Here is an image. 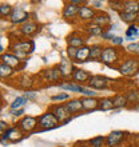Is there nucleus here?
<instances>
[{
    "label": "nucleus",
    "mask_w": 139,
    "mask_h": 147,
    "mask_svg": "<svg viewBox=\"0 0 139 147\" xmlns=\"http://www.w3.org/2000/svg\"><path fill=\"white\" fill-rule=\"evenodd\" d=\"M9 52L15 54L18 58L27 62V58L35 51V40L34 39H18V40H11L9 43Z\"/></svg>",
    "instance_id": "obj_1"
},
{
    "label": "nucleus",
    "mask_w": 139,
    "mask_h": 147,
    "mask_svg": "<svg viewBox=\"0 0 139 147\" xmlns=\"http://www.w3.org/2000/svg\"><path fill=\"white\" fill-rule=\"evenodd\" d=\"M122 55H124V51L120 50L119 47H115L112 44H104L101 63H103L104 66L111 67V68L116 70V67L119 66V63L124 59L122 58Z\"/></svg>",
    "instance_id": "obj_2"
},
{
    "label": "nucleus",
    "mask_w": 139,
    "mask_h": 147,
    "mask_svg": "<svg viewBox=\"0 0 139 147\" xmlns=\"http://www.w3.org/2000/svg\"><path fill=\"white\" fill-rule=\"evenodd\" d=\"M116 71L124 78H134L139 72V58L126 56L116 67Z\"/></svg>",
    "instance_id": "obj_3"
},
{
    "label": "nucleus",
    "mask_w": 139,
    "mask_h": 147,
    "mask_svg": "<svg viewBox=\"0 0 139 147\" xmlns=\"http://www.w3.org/2000/svg\"><path fill=\"white\" fill-rule=\"evenodd\" d=\"M39 78H40V82H44V83H47L48 86H52V84L58 86V84H60L63 80L62 72L59 70L58 64L42 70V72L39 74Z\"/></svg>",
    "instance_id": "obj_4"
},
{
    "label": "nucleus",
    "mask_w": 139,
    "mask_h": 147,
    "mask_svg": "<svg viewBox=\"0 0 139 147\" xmlns=\"http://www.w3.org/2000/svg\"><path fill=\"white\" fill-rule=\"evenodd\" d=\"M38 123H39L38 132L50 131V130H54V128H58L59 126H62L60 122L56 119V116L48 110L46 112H43L42 115L38 118Z\"/></svg>",
    "instance_id": "obj_5"
},
{
    "label": "nucleus",
    "mask_w": 139,
    "mask_h": 147,
    "mask_svg": "<svg viewBox=\"0 0 139 147\" xmlns=\"http://www.w3.org/2000/svg\"><path fill=\"white\" fill-rule=\"evenodd\" d=\"M128 132L123 130H112L106 136V147H122L123 143H127Z\"/></svg>",
    "instance_id": "obj_6"
},
{
    "label": "nucleus",
    "mask_w": 139,
    "mask_h": 147,
    "mask_svg": "<svg viewBox=\"0 0 139 147\" xmlns=\"http://www.w3.org/2000/svg\"><path fill=\"white\" fill-rule=\"evenodd\" d=\"M48 111H51L52 114H54L55 116H56V119L60 122V124H67L71 122V119H72V115L68 112V110L66 109V106H64V103H52V105L48 106Z\"/></svg>",
    "instance_id": "obj_7"
},
{
    "label": "nucleus",
    "mask_w": 139,
    "mask_h": 147,
    "mask_svg": "<svg viewBox=\"0 0 139 147\" xmlns=\"http://www.w3.org/2000/svg\"><path fill=\"white\" fill-rule=\"evenodd\" d=\"M66 42H67V46L80 48V47L88 44V36L83 32V30H74V31H71L67 35Z\"/></svg>",
    "instance_id": "obj_8"
},
{
    "label": "nucleus",
    "mask_w": 139,
    "mask_h": 147,
    "mask_svg": "<svg viewBox=\"0 0 139 147\" xmlns=\"http://www.w3.org/2000/svg\"><path fill=\"white\" fill-rule=\"evenodd\" d=\"M112 84H114V79H111V78L106 76V75H94L91 76V79H90L88 84H87V87L88 88H92V90H108L111 88Z\"/></svg>",
    "instance_id": "obj_9"
},
{
    "label": "nucleus",
    "mask_w": 139,
    "mask_h": 147,
    "mask_svg": "<svg viewBox=\"0 0 139 147\" xmlns=\"http://www.w3.org/2000/svg\"><path fill=\"white\" fill-rule=\"evenodd\" d=\"M16 126L24 132V134H32V132L38 131L39 123H38V118L32 115H24L23 118L18 119Z\"/></svg>",
    "instance_id": "obj_10"
},
{
    "label": "nucleus",
    "mask_w": 139,
    "mask_h": 147,
    "mask_svg": "<svg viewBox=\"0 0 139 147\" xmlns=\"http://www.w3.org/2000/svg\"><path fill=\"white\" fill-rule=\"evenodd\" d=\"M1 63H4V64L9 66L11 68H13L16 72L23 71L24 68H26V64H27V62L22 60L20 58H18L15 54H12V52H9V51L1 54Z\"/></svg>",
    "instance_id": "obj_11"
},
{
    "label": "nucleus",
    "mask_w": 139,
    "mask_h": 147,
    "mask_svg": "<svg viewBox=\"0 0 139 147\" xmlns=\"http://www.w3.org/2000/svg\"><path fill=\"white\" fill-rule=\"evenodd\" d=\"M30 20H31V12L26 11L22 7H13V11H12L8 22L12 26H23L24 23H27Z\"/></svg>",
    "instance_id": "obj_12"
},
{
    "label": "nucleus",
    "mask_w": 139,
    "mask_h": 147,
    "mask_svg": "<svg viewBox=\"0 0 139 147\" xmlns=\"http://www.w3.org/2000/svg\"><path fill=\"white\" fill-rule=\"evenodd\" d=\"M42 30V26H39L35 20H30L27 23H24L23 26H20L18 28L19 31V35L24 39H32L35 35H38Z\"/></svg>",
    "instance_id": "obj_13"
},
{
    "label": "nucleus",
    "mask_w": 139,
    "mask_h": 147,
    "mask_svg": "<svg viewBox=\"0 0 139 147\" xmlns=\"http://www.w3.org/2000/svg\"><path fill=\"white\" fill-rule=\"evenodd\" d=\"M79 8L80 7H76V5H72L71 3L66 1L64 5H63V9H62V18L63 20H66L67 23L72 24H78V15H79Z\"/></svg>",
    "instance_id": "obj_14"
},
{
    "label": "nucleus",
    "mask_w": 139,
    "mask_h": 147,
    "mask_svg": "<svg viewBox=\"0 0 139 147\" xmlns=\"http://www.w3.org/2000/svg\"><path fill=\"white\" fill-rule=\"evenodd\" d=\"M59 66V70H60V72H62V76H63V80H67V79H71L74 75V72H75V70H76L78 67L75 66V63L72 62V60H70L67 56H62L60 58V60H59L58 63ZM68 82V80H67Z\"/></svg>",
    "instance_id": "obj_15"
},
{
    "label": "nucleus",
    "mask_w": 139,
    "mask_h": 147,
    "mask_svg": "<svg viewBox=\"0 0 139 147\" xmlns=\"http://www.w3.org/2000/svg\"><path fill=\"white\" fill-rule=\"evenodd\" d=\"M1 136H3L4 139H7L8 142H11V143H16V142H20L22 139H24L26 134L16 124H13V126H9V128H7L1 134Z\"/></svg>",
    "instance_id": "obj_16"
},
{
    "label": "nucleus",
    "mask_w": 139,
    "mask_h": 147,
    "mask_svg": "<svg viewBox=\"0 0 139 147\" xmlns=\"http://www.w3.org/2000/svg\"><path fill=\"white\" fill-rule=\"evenodd\" d=\"M13 80H15V86H18V88L24 90V91H31L32 87L35 86V76L28 75V74H19Z\"/></svg>",
    "instance_id": "obj_17"
},
{
    "label": "nucleus",
    "mask_w": 139,
    "mask_h": 147,
    "mask_svg": "<svg viewBox=\"0 0 139 147\" xmlns=\"http://www.w3.org/2000/svg\"><path fill=\"white\" fill-rule=\"evenodd\" d=\"M98 12L94 9L91 5H88V4H86V5H83V7L79 8V15H78V22L79 23H82V26L83 24H87V23H91L94 20V18L96 16Z\"/></svg>",
    "instance_id": "obj_18"
},
{
    "label": "nucleus",
    "mask_w": 139,
    "mask_h": 147,
    "mask_svg": "<svg viewBox=\"0 0 139 147\" xmlns=\"http://www.w3.org/2000/svg\"><path fill=\"white\" fill-rule=\"evenodd\" d=\"M91 76H92V74L90 72V71L78 67L76 70H75V72H74L72 78H71V82L76 83V84H80V86H87Z\"/></svg>",
    "instance_id": "obj_19"
},
{
    "label": "nucleus",
    "mask_w": 139,
    "mask_h": 147,
    "mask_svg": "<svg viewBox=\"0 0 139 147\" xmlns=\"http://www.w3.org/2000/svg\"><path fill=\"white\" fill-rule=\"evenodd\" d=\"M82 30H83V32H84L88 38H102V35L107 31L106 28L101 27V26H98V24L92 23V22H91V23H87V24H83V26H82Z\"/></svg>",
    "instance_id": "obj_20"
},
{
    "label": "nucleus",
    "mask_w": 139,
    "mask_h": 147,
    "mask_svg": "<svg viewBox=\"0 0 139 147\" xmlns=\"http://www.w3.org/2000/svg\"><path fill=\"white\" fill-rule=\"evenodd\" d=\"M80 100L84 112L88 114V112L98 111V107H99V98L98 96H82Z\"/></svg>",
    "instance_id": "obj_21"
},
{
    "label": "nucleus",
    "mask_w": 139,
    "mask_h": 147,
    "mask_svg": "<svg viewBox=\"0 0 139 147\" xmlns=\"http://www.w3.org/2000/svg\"><path fill=\"white\" fill-rule=\"evenodd\" d=\"M64 106L72 116H78L79 112L83 111V105H82L80 98H71L70 100L64 102Z\"/></svg>",
    "instance_id": "obj_22"
},
{
    "label": "nucleus",
    "mask_w": 139,
    "mask_h": 147,
    "mask_svg": "<svg viewBox=\"0 0 139 147\" xmlns=\"http://www.w3.org/2000/svg\"><path fill=\"white\" fill-rule=\"evenodd\" d=\"M92 23L98 24V26H101V27H103V28L107 30V28L112 24V20H111V16L108 15L106 11H99L96 13V16L94 18Z\"/></svg>",
    "instance_id": "obj_23"
},
{
    "label": "nucleus",
    "mask_w": 139,
    "mask_h": 147,
    "mask_svg": "<svg viewBox=\"0 0 139 147\" xmlns=\"http://www.w3.org/2000/svg\"><path fill=\"white\" fill-rule=\"evenodd\" d=\"M103 43H94L90 46V62H101L103 54Z\"/></svg>",
    "instance_id": "obj_24"
},
{
    "label": "nucleus",
    "mask_w": 139,
    "mask_h": 147,
    "mask_svg": "<svg viewBox=\"0 0 139 147\" xmlns=\"http://www.w3.org/2000/svg\"><path fill=\"white\" fill-rule=\"evenodd\" d=\"M88 62H90V44H87V46L78 48V54L74 63L75 64H84V63Z\"/></svg>",
    "instance_id": "obj_25"
},
{
    "label": "nucleus",
    "mask_w": 139,
    "mask_h": 147,
    "mask_svg": "<svg viewBox=\"0 0 139 147\" xmlns=\"http://www.w3.org/2000/svg\"><path fill=\"white\" fill-rule=\"evenodd\" d=\"M59 88L64 90V91H70V92H76V94H80L86 90L87 86H80V84H76V83H72L71 80L68 82H62L60 84H58Z\"/></svg>",
    "instance_id": "obj_26"
},
{
    "label": "nucleus",
    "mask_w": 139,
    "mask_h": 147,
    "mask_svg": "<svg viewBox=\"0 0 139 147\" xmlns=\"http://www.w3.org/2000/svg\"><path fill=\"white\" fill-rule=\"evenodd\" d=\"M112 99H114V107H115V110L128 109V107H130L127 98H126V94L118 92V94H115V95L112 96Z\"/></svg>",
    "instance_id": "obj_27"
},
{
    "label": "nucleus",
    "mask_w": 139,
    "mask_h": 147,
    "mask_svg": "<svg viewBox=\"0 0 139 147\" xmlns=\"http://www.w3.org/2000/svg\"><path fill=\"white\" fill-rule=\"evenodd\" d=\"M98 110H99V111H112V110H115L112 96L99 98V107H98Z\"/></svg>",
    "instance_id": "obj_28"
},
{
    "label": "nucleus",
    "mask_w": 139,
    "mask_h": 147,
    "mask_svg": "<svg viewBox=\"0 0 139 147\" xmlns=\"http://www.w3.org/2000/svg\"><path fill=\"white\" fill-rule=\"evenodd\" d=\"M138 36H139V26L138 24H131V26H128V27L126 28V31H124V39H127V40H130L131 43H134Z\"/></svg>",
    "instance_id": "obj_29"
},
{
    "label": "nucleus",
    "mask_w": 139,
    "mask_h": 147,
    "mask_svg": "<svg viewBox=\"0 0 139 147\" xmlns=\"http://www.w3.org/2000/svg\"><path fill=\"white\" fill-rule=\"evenodd\" d=\"M16 75V71L13 68H11L9 66L4 64V63H0V78L3 80H8V79H12V78Z\"/></svg>",
    "instance_id": "obj_30"
},
{
    "label": "nucleus",
    "mask_w": 139,
    "mask_h": 147,
    "mask_svg": "<svg viewBox=\"0 0 139 147\" xmlns=\"http://www.w3.org/2000/svg\"><path fill=\"white\" fill-rule=\"evenodd\" d=\"M123 11L139 15V0H124Z\"/></svg>",
    "instance_id": "obj_31"
},
{
    "label": "nucleus",
    "mask_w": 139,
    "mask_h": 147,
    "mask_svg": "<svg viewBox=\"0 0 139 147\" xmlns=\"http://www.w3.org/2000/svg\"><path fill=\"white\" fill-rule=\"evenodd\" d=\"M28 99L27 98H24L23 95H20V96H16L13 99V102H11V105H9V110H22L24 109L28 103Z\"/></svg>",
    "instance_id": "obj_32"
},
{
    "label": "nucleus",
    "mask_w": 139,
    "mask_h": 147,
    "mask_svg": "<svg viewBox=\"0 0 139 147\" xmlns=\"http://www.w3.org/2000/svg\"><path fill=\"white\" fill-rule=\"evenodd\" d=\"M124 94H126V98H127L130 107H132V106H135V105H138L139 103V90L131 88V90H128L127 92H124ZM130 107H128V109H130Z\"/></svg>",
    "instance_id": "obj_33"
},
{
    "label": "nucleus",
    "mask_w": 139,
    "mask_h": 147,
    "mask_svg": "<svg viewBox=\"0 0 139 147\" xmlns=\"http://www.w3.org/2000/svg\"><path fill=\"white\" fill-rule=\"evenodd\" d=\"M12 11H13V5H11L9 3H4L1 1L0 3V18L1 19H9Z\"/></svg>",
    "instance_id": "obj_34"
},
{
    "label": "nucleus",
    "mask_w": 139,
    "mask_h": 147,
    "mask_svg": "<svg viewBox=\"0 0 139 147\" xmlns=\"http://www.w3.org/2000/svg\"><path fill=\"white\" fill-rule=\"evenodd\" d=\"M119 19L123 22V23H126L127 26H131V24H136V18H138V15H135V13H130V12H120L119 15Z\"/></svg>",
    "instance_id": "obj_35"
},
{
    "label": "nucleus",
    "mask_w": 139,
    "mask_h": 147,
    "mask_svg": "<svg viewBox=\"0 0 139 147\" xmlns=\"http://www.w3.org/2000/svg\"><path fill=\"white\" fill-rule=\"evenodd\" d=\"M108 4V8L115 11L118 15L120 12H123V8H124V0H108L107 1Z\"/></svg>",
    "instance_id": "obj_36"
},
{
    "label": "nucleus",
    "mask_w": 139,
    "mask_h": 147,
    "mask_svg": "<svg viewBox=\"0 0 139 147\" xmlns=\"http://www.w3.org/2000/svg\"><path fill=\"white\" fill-rule=\"evenodd\" d=\"M90 147H106V136L103 135H96L88 139Z\"/></svg>",
    "instance_id": "obj_37"
},
{
    "label": "nucleus",
    "mask_w": 139,
    "mask_h": 147,
    "mask_svg": "<svg viewBox=\"0 0 139 147\" xmlns=\"http://www.w3.org/2000/svg\"><path fill=\"white\" fill-rule=\"evenodd\" d=\"M124 54H128L130 56H136V58H139V42L130 43V44L124 48Z\"/></svg>",
    "instance_id": "obj_38"
},
{
    "label": "nucleus",
    "mask_w": 139,
    "mask_h": 147,
    "mask_svg": "<svg viewBox=\"0 0 139 147\" xmlns=\"http://www.w3.org/2000/svg\"><path fill=\"white\" fill-rule=\"evenodd\" d=\"M71 99V96H70V94L67 92H59L56 94V95H52L51 96V102H55V103H59V102H67Z\"/></svg>",
    "instance_id": "obj_39"
},
{
    "label": "nucleus",
    "mask_w": 139,
    "mask_h": 147,
    "mask_svg": "<svg viewBox=\"0 0 139 147\" xmlns=\"http://www.w3.org/2000/svg\"><path fill=\"white\" fill-rule=\"evenodd\" d=\"M76 54H78V48H75V47H70L67 46L66 48V56L70 59V60H75V58H76Z\"/></svg>",
    "instance_id": "obj_40"
},
{
    "label": "nucleus",
    "mask_w": 139,
    "mask_h": 147,
    "mask_svg": "<svg viewBox=\"0 0 139 147\" xmlns=\"http://www.w3.org/2000/svg\"><path fill=\"white\" fill-rule=\"evenodd\" d=\"M88 5H91L95 11L99 12V11H103L104 1H102V0H91V1H88Z\"/></svg>",
    "instance_id": "obj_41"
},
{
    "label": "nucleus",
    "mask_w": 139,
    "mask_h": 147,
    "mask_svg": "<svg viewBox=\"0 0 139 147\" xmlns=\"http://www.w3.org/2000/svg\"><path fill=\"white\" fill-rule=\"evenodd\" d=\"M9 114H11L13 118H23L26 115V110L22 109V110H9Z\"/></svg>",
    "instance_id": "obj_42"
},
{
    "label": "nucleus",
    "mask_w": 139,
    "mask_h": 147,
    "mask_svg": "<svg viewBox=\"0 0 139 147\" xmlns=\"http://www.w3.org/2000/svg\"><path fill=\"white\" fill-rule=\"evenodd\" d=\"M23 96L27 98L30 102H32V100H35V99H38V94L35 92V91H24Z\"/></svg>",
    "instance_id": "obj_43"
},
{
    "label": "nucleus",
    "mask_w": 139,
    "mask_h": 147,
    "mask_svg": "<svg viewBox=\"0 0 139 147\" xmlns=\"http://www.w3.org/2000/svg\"><path fill=\"white\" fill-rule=\"evenodd\" d=\"M116 35H114V34H112V32H108V31H106L103 34V35H102V40H103V42H110L111 43L112 40H114V38H115Z\"/></svg>",
    "instance_id": "obj_44"
},
{
    "label": "nucleus",
    "mask_w": 139,
    "mask_h": 147,
    "mask_svg": "<svg viewBox=\"0 0 139 147\" xmlns=\"http://www.w3.org/2000/svg\"><path fill=\"white\" fill-rule=\"evenodd\" d=\"M123 43H124V38H122V36H115L114 40H112L110 44H112V46H115V47H122Z\"/></svg>",
    "instance_id": "obj_45"
},
{
    "label": "nucleus",
    "mask_w": 139,
    "mask_h": 147,
    "mask_svg": "<svg viewBox=\"0 0 139 147\" xmlns=\"http://www.w3.org/2000/svg\"><path fill=\"white\" fill-rule=\"evenodd\" d=\"M82 96H98V92L95 91V90L86 87V90L82 92Z\"/></svg>",
    "instance_id": "obj_46"
},
{
    "label": "nucleus",
    "mask_w": 139,
    "mask_h": 147,
    "mask_svg": "<svg viewBox=\"0 0 139 147\" xmlns=\"http://www.w3.org/2000/svg\"><path fill=\"white\" fill-rule=\"evenodd\" d=\"M72 147H90L88 140H78L76 143H74Z\"/></svg>",
    "instance_id": "obj_47"
},
{
    "label": "nucleus",
    "mask_w": 139,
    "mask_h": 147,
    "mask_svg": "<svg viewBox=\"0 0 139 147\" xmlns=\"http://www.w3.org/2000/svg\"><path fill=\"white\" fill-rule=\"evenodd\" d=\"M7 128H9V126H8V123H7V122H5V120H4V119H1V120H0V130H1V134H3V132L5 131Z\"/></svg>",
    "instance_id": "obj_48"
},
{
    "label": "nucleus",
    "mask_w": 139,
    "mask_h": 147,
    "mask_svg": "<svg viewBox=\"0 0 139 147\" xmlns=\"http://www.w3.org/2000/svg\"><path fill=\"white\" fill-rule=\"evenodd\" d=\"M116 30H118V26H116L115 23H112L111 26H110V27L107 28V31L108 32H112V31H116Z\"/></svg>",
    "instance_id": "obj_49"
},
{
    "label": "nucleus",
    "mask_w": 139,
    "mask_h": 147,
    "mask_svg": "<svg viewBox=\"0 0 139 147\" xmlns=\"http://www.w3.org/2000/svg\"><path fill=\"white\" fill-rule=\"evenodd\" d=\"M134 139H135V144H136V147H139V134H136V135L134 136Z\"/></svg>",
    "instance_id": "obj_50"
},
{
    "label": "nucleus",
    "mask_w": 139,
    "mask_h": 147,
    "mask_svg": "<svg viewBox=\"0 0 139 147\" xmlns=\"http://www.w3.org/2000/svg\"><path fill=\"white\" fill-rule=\"evenodd\" d=\"M131 110H134V111H138L139 112V103L138 105H135V106H132V107H130Z\"/></svg>",
    "instance_id": "obj_51"
},
{
    "label": "nucleus",
    "mask_w": 139,
    "mask_h": 147,
    "mask_svg": "<svg viewBox=\"0 0 139 147\" xmlns=\"http://www.w3.org/2000/svg\"><path fill=\"white\" fill-rule=\"evenodd\" d=\"M136 24L139 26V15H138V18H136Z\"/></svg>",
    "instance_id": "obj_52"
}]
</instances>
